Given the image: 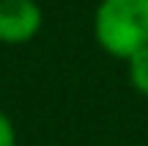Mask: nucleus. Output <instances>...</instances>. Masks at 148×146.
I'll use <instances>...</instances> for the list:
<instances>
[{"instance_id": "obj_3", "label": "nucleus", "mask_w": 148, "mask_h": 146, "mask_svg": "<svg viewBox=\"0 0 148 146\" xmlns=\"http://www.w3.org/2000/svg\"><path fill=\"white\" fill-rule=\"evenodd\" d=\"M126 72H129V83L137 94L148 97V47L134 53L132 58L126 61Z\"/></svg>"}, {"instance_id": "obj_1", "label": "nucleus", "mask_w": 148, "mask_h": 146, "mask_svg": "<svg viewBox=\"0 0 148 146\" xmlns=\"http://www.w3.org/2000/svg\"><path fill=\"white\" fill-rule=\"evenodd\" d=\"M93 33L107 55L129 61L148 47V0H101Z\"/></svg>"}, {"instance_id": "obj_4", "label": "nucleus", "mask_w": 148, "mask_h": 146, "mask_svg": "<svg viewBox=\"0 0 148 146\" xmlns=\"http://www.w3.org/2000/svg\"><path fill=\"white\" fill-rule=\"evenodd\" d=\"M0 146H16L14 121H11L8 113H3V110H0Z\"/></svg>"}, {"instance_id": "obj_2", "label": "nucleus", "mask_w": 148, "mask_h": 146, "mask_svg": "<svg viewBox=\"0 0 148 146\" xmlns=\"http://www.w3.org/2000/svg\"><path fill=\"white\" fill-rule=\"evenodd\" d=\"M41 28V8L36 0H0V42H30Z\"/></svg>"}]
</instances>
